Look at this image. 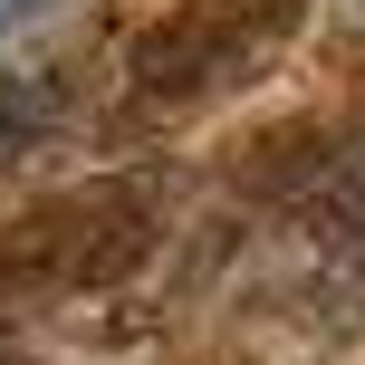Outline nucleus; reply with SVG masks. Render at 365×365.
<instances>
[{
  "mask_svg": "<svg viewBox=\"0 0 365 365\" xmlns=\"http://www.w3.org/2000/svg\"><path fill=\"white\" fill-rule=\"evenodd\" d=\"M356 19H365V0H356Z\"/></svg>",
  "mask_w": 365,
  "mask_h": 365,
  "instance_id": "3",
  "label": "nucleus"
},
{
  "mask_svg": "<svg viewBox=\"0 0 365 365\" xmlns=\"http://www.w3.org/2000/svg\"><path fill=\"white\" fill-rule=\"evenodd\" d=\"M308 0H173L164 19H145L125 48V87L154 106H202L231 96L298 38Z\"/></svg>",
  "mask_w": 365,
  "mask_h": 365,
  "instance_id": "1",
  "label": "nucleus"
},
{
  "mask_svg": "<svg viewBox=\"0 0 365 365\" xmlns=\"http://www.w3.org/2000/svg\"><path fill=\"white\" fill-rule=\"evenodd\" d=\"M154 240V182H77V192L38 202V212L0 221V289H96V279L135 269Z\"/></svg>",
  "mask_w": 365,
  "mask_h": 365,
  "instance_id": "2",
  "label": "nucleus"
}]
</instances>
